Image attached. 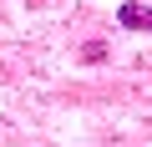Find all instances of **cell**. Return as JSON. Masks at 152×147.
Returning <instances> with one entry per match:
<instances>
[{
    "instance_id": "1",
    "label": "cell",
    "mask_w": 152,
    "mask_h": 147,
    "mask_svg": "<svg viewBox=\"0 0 152 147\" xmlns=\"http://www.w3.org/2000/svg\"><path fill=\"white\" fill-rule=\"evenodd\" d=\"M117 20L127 31H152V5H142V0H127V5L117 10Z\"/></svg>"
}]
</instances>
